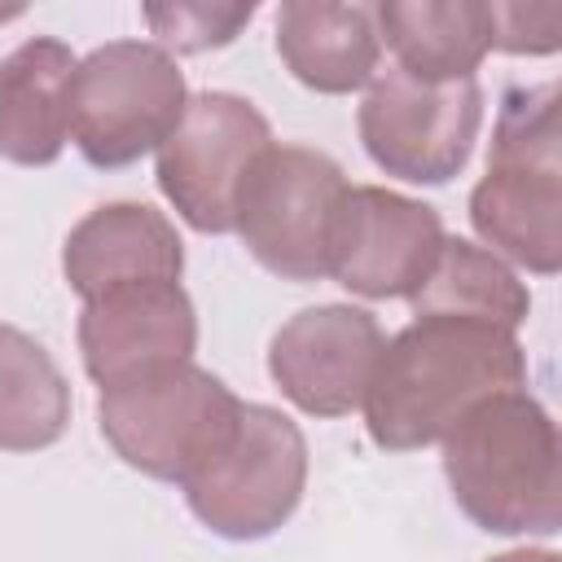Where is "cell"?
<instances>
[{"instance_id":"1","label":"cell","mask_w":562,"mask_h":562,"mask_svg":"<svg viewBox=\"0 0 562 562\" xmlns=\"http://www.w3.org/2000/svg\"><path fill=\"white\" fill-rule=\"evenodd\" d=\"M527 386V351L514 329L470 316H413L386 338L369 391L364 430L386 452L439 443L452 422L496 391Z\"/></svg>"},{"instance_id":"2","label":"cell","mask_w":562,"mask_h":562,"mask_svg":"<svg viewBox=\"0 0 562 562\" xmlns=\"http://www.w3.org/2000/svg\"><path fill=\"white\" fill-rule=\"evenodd\" d=\"M439 443L452 501L479 531L553 536L562 527L558 422L527 386L479 400Z\"/></svg>"},{"instance_id":"3","label":"cell","mask_w":562,"mask_h":562,"mask_svg":"<svg viewBox=\"0 0 562 562\" xmlns=\"http://www.w3.org/2000/svg\"><path fill=\"white\" fill-rule=\"evenodd\" d=\"M470 224L496 259L536 277H553L562 268L558 83H527L501 97L487 176L470 193Z\"/></svg>"},{"instance_id":"4","label":"cell","mask_w":562,"mask_h":562,"mask_svg":"<svg viewBox=\"0 0 562 562\" xmlns=\"http://www.w3.org/2000/svg\"><path fill=\"white\" fill-rule=\"evenodd\" d=\"M241 404L211 369L180 360L101 386L97 426L123 465L180 487L228 443Z\"/></svg>"},{"instance_id":"5","label":"cell","mask_w":562,"mask_h":562,"mask_svg":"<svg viewBox=\"0 0 562 562\" xmlns=\"http://www.w3.org/2000/svg\"><path fill=\"white\" fill-rule=\"evenodd\" d=\"M189 105L184 70L154 40H110L70 79V136L88 167L119 171L158 154Z\"/></svg>"},{"instance_id":"6","label":"cell","mask_w":562,"mask_h":562,"mask_svg":"<svg viewBox=\"0 0 562 562\" xmlns=\"http://www.w3.org/2000/svg\"><path fill=\"white\" fill-rule=\"evenodd\" d=\"M342 167L312 145H268L233 202V233L281 281L329 277L334 224L347 198Z\"/></svg>"},{"instance_id":"7","label":"cell","mask_w":562,"mask_h":562,"mask_svg":"<svg viewBox=\"0 0 562 562\" xmlns=\"http://www.w3.org/2000/svg\"><path fill=\"white\" fill-rule=\"evenodd\" d=\"M307 487V439L272 404H241L228 443L180 483L189 514L220 540H268L281 531Z\"/></svg>"},{"instance_id":"8","label":"cell","mask_w":562,"mask_h":562,"mask_svg":"<svg viewBox=\"0 0 562 562\" xmlns=\"http://www.w3.org/2000/svg\"><path fill=\"white\" fill-rule=\"evenodd\" d=\"M356 127L378 171L408 184H448L474 154L483 88L479 79L422 83L400 66H386L369 79Z\"/></svg>"},{"instance_id":"9","label":"cell","mask_w":562,"mask_h":562,"mask_svg":"<svg viewBox=\"0 0 562 562\" xmlns=\"http://www.w3.org/2000/svg\"><path fill=\"white\" fill-rule=\"evenodd\" d=\"M272 145L255 101L237 92H193L176 132L158 145V189L176 215L206 237L233 233V202L250 162Z\"/></svg>"},{"instance_id":"10","label":"cell","mask_w":562,"mask_h":562,"mask_svg":"<svg viewBox=\"0 0 562 562\" xmlns=\"http://www.w3.org/2000/svg\"><path fill=\"white\" fill-rule=\"evenodd\" d=\"M443 237L435 206L382 184H351L334 224L329 277L369 303L413 299Z\"/></svg>"},{"instance_id":"11","label":"cell","mask_w":562,"mask_h":562,"mask_svg":"<svg viewBox=\"0 0 562 562\" xmlns=\"http://www.w3.org/2000/svg\"><path fill=\"white\" fill-rule=\"evenodd\" d=\"M386 334L373 312L351 303H321L294 312L268 342V373L277 391L307 417H347L364 404Z\"/></svg>"},{"instance_id":"12","label":"cell","mask_w":562,"mask_h":562,"mask_svg":"<svg viewBox=\"0 0 562 562\" xmlns=\"http://www.w3.org/2000/svg\"><path fill=\"white\" fill-rule=\"evenodd\" d=\"M75 338H79L83 373L97 386H114L158 364L193 360L198 312L180 281L123 285L83 303Z\"/></svg>"},{"instance_id":"13","label":"cell","mask_w":562,"mask_h":562,"mask_svg":"<svg viewBox=\"0 0 562 562\" xmlns=\"http://www.w3.org/2000/svg\"><path fill=\"white\" fill-rule=\"evenodd\" d=\"M61 272L83 303L123 285L180 281L184 241L176 224L145 202H101L66 233Z\"/></svg>"},{"instance_id":"14","label":"cell","mask_w":562,"mask_h":562,"mask_svg":"<svg viewBox=\"0 0 562 562\" xmlns=\"http://www.w3.org/2000/svg\"><path fill=\"white\" fill-rule=\"evenodd\" d=\"M79 57L53 35H35L0 57V158L53 167L70 140V79Z\"/></svg>"},{"instance_id":"15","label":"cell","mask_w":562,"mask_h":562,"mask_svg":"<svg viewBox=\"0 0 562 562\" xmlns=\"http://www.w3.org/2000/svg\"><path fill=\"white\" fill-rule=\"evenodd\" d=\"M277 57L312 92L347 97L369 88L382 61L373 4L285 0L277 9Z\"/></svg>"},{"instance_id":"16","label":"cell","mask_w":562,"mask_h":562,"mask_svg":"<svg viewBox=\"0 0 562 562\" xmlns=\"http://www.w3.org/2000/svg\"><path fill=\"white\" fill-rule=\"evenodd\" d=\"M395 66L422 83L474 79L492 53V4L483 0H386L373 4Z\"/></svg>"},{"instance_id":"17","label":"cell","mask_w":562,"mask_h":562,"mask_svg":"<svg viewBox=\"0 0 562 562\" xmlns=\"http://www.w3.org/2000/svg\"><path fill=\"white\" fill-rule=\"evenodd\" d=\"M70 426V382L26 329L0 321V452L53 448Z\"/></svg>"},{"instance_id":"18","label":"cell","mask_w":562,"mask_h":562,"mask_svg":"<svg viewBox=\"0 0 562 562\" xmlns=\"http://www.w3.org/2000/svg\"><path fill=\"white\" fill-rule=\"evenodd\" d=\"M408 303H413V316H430V312L470 316L514 334L531 312V294L518 281V272L465 237H443L426 281L413 290Z\"/></svg>"},{"instance_id":"19","label":"cell","mask_w":562,"mask_h":562,"mask_svg":"<svg viewBox=\"0 0 562 562\" xmlns=\"http://www.w3.org/2000/svg\"><path fill=\"white\" fill-rule=\"evenodd\" d=\"M255 18V4H206V0H176V4H145V22L167 53H206L233 44Z\"/></svg>"},{"instance_id":"20","label":"cell","mask_w":562,"mask_h":562,"mask_svg":"<svg viewBox=\"0 0 562 562\" xmlns=\"http://www.w3.org/2000/svg\"><path fill=\"white\" fill-rule=\"evenodd\" d=\"M562 44L558 4H492V48L514 57H544Z\"/></svg>"},{"instance_id":"21","label":"cell","mask_w":562,"mask_h":562,"mask_svg":"<svg viewBox=\"0 0 562 562\" xmlns=\"http://www.w3.org/2000/svg\"><path fill=\"white\" fill-rule=\"evenodd\" d=\"M487 562H562L553 549H509V553H496Z\"/></svg>"},{"instance_id":"22","label":"cell","mask_w":562,"mask_h":562,"mask_svg":"<svg viewBox=\"0 0 562 562\" xmlns=\"http://www.w3.org/2000/svg\"><path fill=\"white\" fill-rule=\"evenodd\" d=\"M22 13H26L22 4H9V9H0V26H4V22H13V18H22Z\"/></svg>"}]
</instances>
